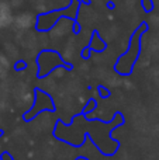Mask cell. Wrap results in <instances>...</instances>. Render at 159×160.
<instances>
[{"label": "cell", "instance_id": "obj_1", "mask_svg": "<svg viewBox=\"0 0 159 160\" xmlns=\"http://www.w3.org/2000/svg\"><path fill=\"white\" fill-rule=\"evenodd\" d=\"M11 24V14H10V7L6 3L0 2V25L6 27V25Z\"/></svg>", "mask_w": 159, "mask_h": 160}, {"label": "cell", "instance_id": "obj_2", "mask_svg": "<svg viewBox=\"0 0 159 160\" xmlns=\"http://www.w3.org/2000/svg\"><path fill=\"white\" fill-rule=\"evenodd\" d=\"M16 24L18 25L20 28H28L33 24V17L30 14H23V16H18L16 20Z\"/></svg>", "mask_w": 159, "mask_h": 160}]
</instances>
